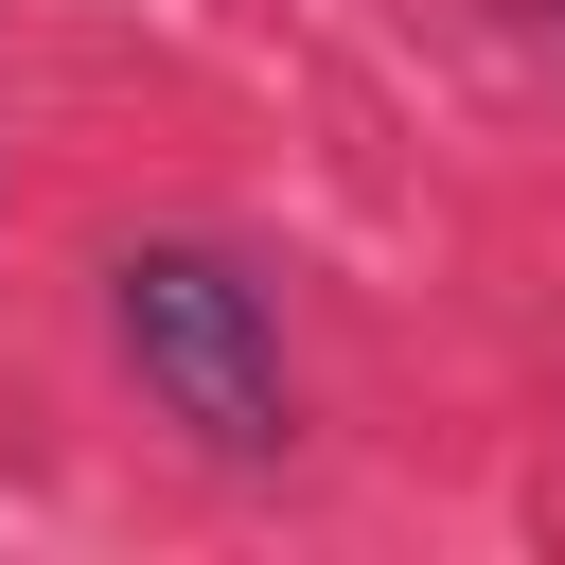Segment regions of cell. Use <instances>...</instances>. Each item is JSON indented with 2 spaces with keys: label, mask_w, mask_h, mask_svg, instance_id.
Segmentation results:
<instances>
[{
  "label": "cell",
  "mask_w": 565,
  "mask_h": 565,
  "mask_svg": "<svg viewBox=\"0 0 565 565\" xmlns=\"http://www.w3.org/2000/svg\"><path fill=\"white\" fill-rule=\"evenodd\" d=\"M106 335H124V371H141L212 459H282V441H300L282 300H265L230 247H124V265H106Z\"/></svg>",
  "instance_id": "obj_1"
}]
</instances>
